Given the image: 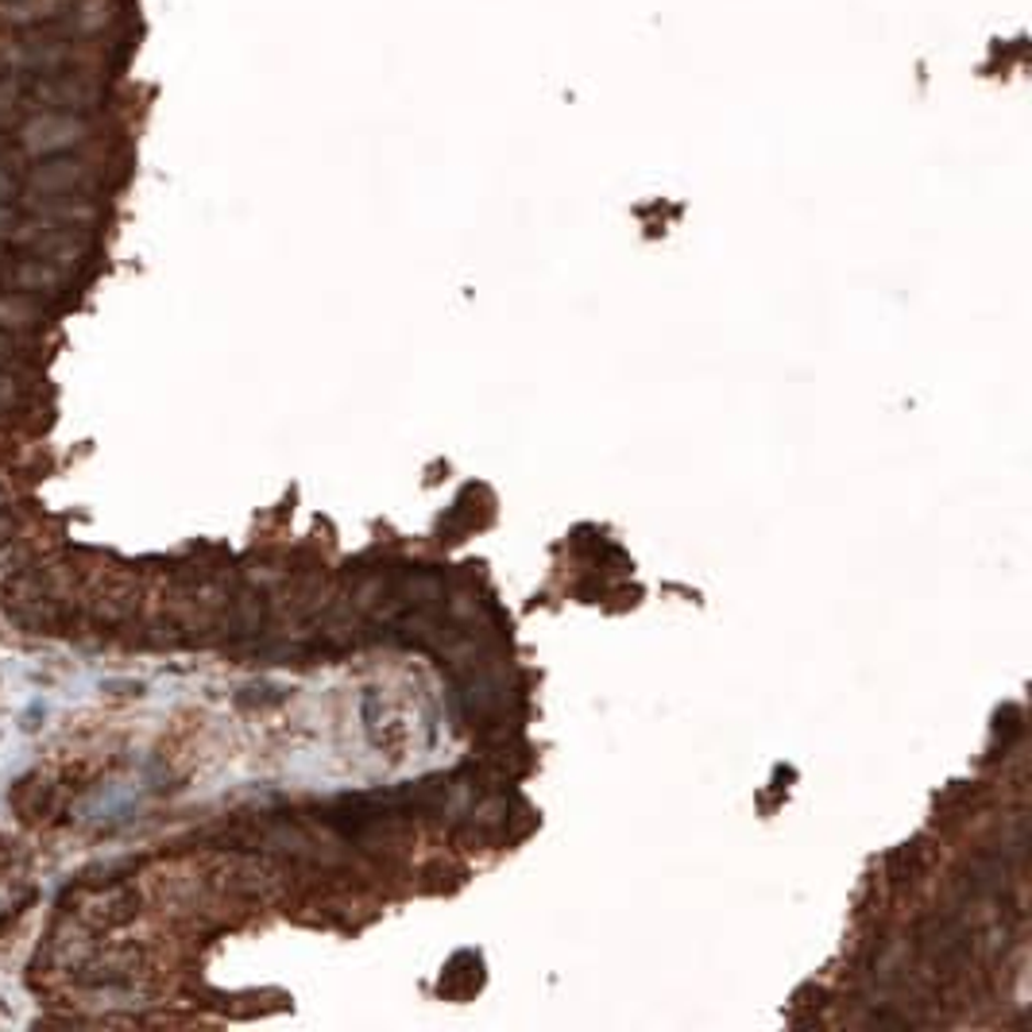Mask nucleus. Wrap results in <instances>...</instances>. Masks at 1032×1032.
<instances>
[{
    "label": "nucleus",
    "instance_id": "obj_1",
    "mask_svg": "<svg viewBox=\"0 0 1032 1032\" xmlns=\"http://www.w3.org/2000/svg\"><path fill=\"white\" fill-rule=\"evenodd\" d=\"M9 245L24 248V252L40 256V260H51L58 268H70L78 263L82 256L89 252V237L78 229V225H55V221H17L9 229L0 232Z\"/></svg>",
    "mask_w": 1032,
    "mask_h": 1032
},
{
    "label": "nucleus",
    "instance_id": "obj_2",
    "mask_svg": "<svg viewBox=\"0 0 1032 1032\" xmlns=\"http://www.w3.org/2000/svg\"><path fill=\"white\" fill-rule=\"evenodd\" d=\"M86 120L82 112H63V109H47L40 117L24 120L20 124V148L24 155L43 159V155H58V151H70L86 140Z\"/></svg>",
    "mask_w": 1032,
    "mask_h": 1032
},
{
    "label": "nucleus",
    "instance_id": "obj_3",
    "mask_svg": "<svg viewBox=\"0 0 1032 1032\" xmlns=\"http://www.w3.org/2000/svg\"><path fill=\"white\" fill-rule=\"evenodd\" d=\"M32 97L43 101L47 109L63 112H89L101 105V86H97L89 74H78L74 66L51 74H35L32 78Z\"/></svg>",
    "mask_w": 1032,
    "mask_h": 1032
},
{
    "label": "nucleus",
    "instance_id": "obj_4",
    "mask_svg": "<svg viewBox=\"0 0 1032 1032\" xmlns=\"http://www.w3.org/2000/svg\"><path fill=\"white\" fill-rule=\"evenodd\" d=\"M0 283L9 286V291H24V294L43 298V294L63 291L66 271L51 260H40V256H32V252H20V256H4V260H0Z\"/></svg>",
    "mask_w": 1032,
    "mask_h": 1032
},
{
    "label": "nucleus",
    "instance_id": "obj_5",
    "mask_svg": "<svg viewBox=\"0 0 1032 1032\" xmlns=\"http://www.w3.org/2000/svg\"><path fill=\"white\" fill-rule=\"evenodd\" d=\"M86 182V163L74 155H43L28 166L24 186L40 197H55V194H78V186Z\"/></svg>",
    "mask_w": 1032,
    "mask_h": 1032
},
{
    "label": "nucleus",
    "instance_id": "obj_6",
    "mask_svg": "<svg viewBox=\"0 0 1032 1032\" xmlns=\"http://www.w3.org/2000/svg\"><path fill=\"white\" fill-rule=\"evenodd\" d=\"M12 63L24 66V70H35V74L66 70V66H74V47L66 40H43V35H32V40H24V43L12 47Z\"/></svg>",
    "mask_w": 1032,
    "mask_h": 1032
},
{
    "label": "nucleus",
    "instance_id": "obj_7",
    "mask_svg": "<svg viewBox=\"0 0 1032 1032\" xmlns=\"http://www.w3.org/2000/svg\"><path fill=\"white\" fill-rule=\"evenodd\" d=\"M28 209H32V217H40V221H55V225H89L97 217L94 202H82V197H74V194H55V197L32 194L28 197Z\"/></svg>",
    "mask_w": 1032,
    "mask_h": 1032
},
{
    "label": "nucleus",
    "instance_id": "obj_8",
    "mask_svg": "<svg viewBox=\"0 0 1032 1032\" xmlns=\"http://www.w3.org/2000/svg\"><path fill=\"white\" fill-rule=\"evenodd\" d=\"M43 317H47V309H43V302L35 298V294H24V291L0 294V329L32 333L43 325Z\"/></svg>",
    "mask_w": 1032,
    "mask_h": 1032
},
{
    "label": "nucleus",
    "instance_id": "obj_9",
    "mask_svg": "<svg viewBox=\"0 0 1032 1032\" xmlns=\"http://www.w3.org/2000/svg\"><path fill=\"white\" fill-rule=\"evenodd\" d=\"M66 12V0H0V20L9 28H40Z\"/></svg>",
    "mask_w": 1032,
    "mask_h": 1032
},
{
    "label": "nucleus",
    "instance_id": "obj_10",
    "mask_svg": "<svg viewBox=\"0 0 1032 1032\" xmlns=\"http://www.w3.org/2000/svg\"><path fill=\"white\" fill-rule=\"evenodd\" d=\"M28 402V391L17 376H9V368L0 371V414H12Z\"/></svg>",
    "mask_w": 1032,
    "mask_h": 1032
},
{
    "label": "nucleus",
    "instance_id": "obj_11",
    "mask_svg": "<svg viewBox=\"0 0 1032 1032\" xmlns=\"http://www.w3.org/2000/svg\"><path fill=\"white\" fill-rule=\"evenodd\" d=\"M24 186V174H20L17 155H0V202H12Z\"/></svg>",
    "mask_w": 1032,
    "mask_h": 1032
},
{
    "label": "nucleus",
    "instance_id": "obj_12",
    "mask_svg": "<svg viewBox=\"0 0 1032 1032\" xmlns=\"http://www.w3.org/2000/svg\"><path fill=\"white\" fill-rule=\"evenodd\" d=\"M12 363H17V345H12V340L0 333V371L12 368Z\"/></svg>",
    "mask_w": 1032,
    "mask_h": 1032
},
{
    "label": "nucleus",
    "instance_id": "obj_13",
    "mask_svg": "<svg viewBox=\"0 0 1032 1032\" xmlns=\"http://www.w3.org/2000/svg\"><path fill=\"white\" fill-rule=\"evenodd\" d=\"M12 534H17V526H12V519H0V545H9Z\"/></svg>",
    "mask_w": 1032,
    "mask_h": 1032
},
{
    "label": "nucleus",
    "instance_id": "obj_14",
    "mask_svg": "<svg viewBox=\"0 0 1032 1032\" xmlns=\"http://www.w3.org/2000/svg\"><path fill=\"white\" fill-rule=\"evenodd\" d=\"M0 507H4V491H0Z\"/></svg>",
    "mask_w": 1032,
    "mask_h": 1032
}]
</instances>
